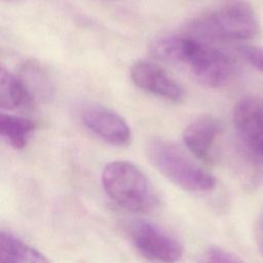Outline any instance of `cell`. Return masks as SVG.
I'll return each instance as SVG.
<instances>
[{
	"instance_id": "obj_9",
	"label": "cell",
	"mask_w": 263,
	"mask_h": 263,
	"mask_svg": "<svg viewBox=\"0 0 263 263\" xmlns=\"http://www.w3.org/2000/svg\"><path fill=\"white\" fill-rule=\"evenodd\" d=\"M221 127L220 121L211 115H203L194 119L184 129L185 146L195 158L203 162H211Z\"/></svg>"
},
{
	"instance_id": "obj_14",
	"label": "cell",
	"mask_w": 263,
	"mask_h": 263,
	"mask_svg": "<svg viewBox=\"0 0 263 263\" xmlns=\"http://www.w3.org/2000/svg\"><path fill=\"white\" fill-rule=\"evenodd\" d=\"M198 263H243L232 253L220 247H211L204 251Z\"/></svg>"
},
{
	"instance_id": "obj_4",
	"label": "cell",
	"mask_w": 263,
	"mask_h": 263,
	"mask_svg": "<svg viewBox=\"0 0 263 263\" xmlns=\"http://www.w3.org/2000/svg\"><path fill=\"white\" fill-rule=\"evenodd\" d=\"M147 155L152 165L162 176L183 190L202 193L216 187L215 177L168 140L161 138L150 140L147 144Z\"/></svg>"
},
{
	"instance_id": "obj_17",
	"label": "cell",
	"mask_w": 263,
	"mask_h": 263,
	"mask_svg": "<svg viewBox=\"0 0 263 263\" xmlns=\"http://www.w3.org/2000/svg\"><path fill=\"white\" fill-rule=\"evenodd\" d=\"M8 1H10V0H8Z\"/></svg>"
},
{
	"instance_id": "obj_18",
	"label": "cell",
	"mask_w": 263,
	"mask_h": 263,
	"mask_svg": "<svg viewBox=\"0 0 263 263\" xmlns=\"http://www.w3.org/2000/svg\"><path fill=\"white\" fill-rule=\"evenodd\" d=\"M109 1H110V0H109Z\"/></svg>"
},
{
	"instance_id": "obj_6",
	"label": "cell",
	"mask_w": 263,
	"mask_h": 263,
	"mask_svg": "<svg viewBox=\"0 0 263 263\" xmlns=\"http://www.w3.org/2000/svg\"><path fill=\"white\" fill-rule=\"evenodd\" d=\"M80 118L91 133L110 145L123 147L130 143L132 133L126 121L103 105H84L80 110Z\"/></svg>"
},
{
	"instance_id": "obj_1",
	"label": "cell",
	"mask_w": 263,
	"mask_h": 263,
	"mask_svg": "<svg viewBox=\"0 0 263 263\" xmlns=\"http://www.w3.org/2000/svg\"><path fill=\"white\" fill-rule=\"evenodd\" d=\"M150 51L159 60L187 65L200 83L211 87L225 84L234 72L229 55L189 34L159 37Z\"/></svg>"
},
{
	"instance_id": "obj_11",
	"label": "cell",
	"mask_w": 263,
	"mask_h": 263,
	"mask_svg": "<svg viewBox=\"0 0 263 263\" xmlns=\"http://www.w3.org/2000/svg\"><path fill=\"white\" fill-rule=\"evenodd\" d=\"M0 263H50L32 246L9 231L0 234Z\"/></svg>"
},
{
	"instance_id": "obj_8",
	"label": "cell",
	"mask_w": 263,
	"mask_h": 263,
	"mask_svg": "<svg viewBox=\"0 0 263 263\" xmlns=\"http://www.w3.org/2000/svg\"><path fill=\"white\" fill-rule=\"evenodd\" d=\"M233 123L248 148L263 158V98L240 99L233 108Z\"/></svg>"
},
{
	"instance_id": "obj_10",
	"label": "cell",
	"mask_w": 263,
	"mask_h": 263,
	"mask_svg": "<svg viewBox=\"0 0 263 263\" xmlns=\"http://www.w3.org/2000/svg\"><path fill=\"white\" fill-rule=\"evenodd\" d=\"M35 99L21 77L2 68L0 72V105L9 111H28Z\"/></svg>"
},
{
	"instance_id": "obj_15",
	"label": "cell",
	"mask_w": 263,
	"mask_h": 263,
	"mask_svg": "<svg viewBox=\"0 0 263 263\" xmlns=\"http://www.w3.org/2000/svg\"><path fill=\"white\" fill-rule=\"evenodd\" d=\"M238 51L250 65L263 73V47L243 45L238 48Z\"/></svg>"
},
{
	"instance_id": "obj_12",
	"label": "cell",
	"mask_w": 263,
	"mask_h": 263,
	"mask_svg": "<svg viewBox=\"0 0 263 263\" xmlns=\"http://www.w3.org/2000/svg\"><path fill=\"white\" fill-rule=\"evenodd\" d=\"M35 128V122L29 118L3 112L0 115V134L16 150L26 147Z\"/></svg>"
},
{
	"instance_id": "obj_5",
	"label": "cell",
	"mask_w": 263,
	"mask_h": 263,
	"mask_svg": "<svg viewBox=\"0 0 263 263\" xmlns=\"http://www.w3.org/2000/svg\"><path fill=\"white\" fill-rule=\"evenodd\" d=\"M129 238L138 253L153 263H177L184 254L178 238L149 221H135L128 229Z\"/></svg>"
},
{
	"instance_id": "obj_16",
	"label": "cell",
	"mask_w": 263,
	"mask_h": 263,
	"mask_svg": "<svg viewBox=\"0 0 263 263\" xmlns=\"http://www.w3.org/2000/svg\"><path fill=\"white\" fill-rule=\"evenodd\" d=\"M256 232H257V238L259 240V243L263 249V211L260 213V215L258 217Z\"/></svg>"
},
{
	"instance_id": "obj_7",
	"label": "cell",
	"mask_w": 263,
	"mask_h": 263,
	"mask_svg": "<svg viewBox=\"0 0 263 263\" xmlns=\"http://www.w3.org/2000/svg\"><path fill=\"white\" fill-rule=\"evenodd\" d=\"M130 79L142 90L165 99L174 104H182L186 91L162 67L141 60L130 67Z\"/></svg>"
},
{
	"instance_id": "obj_2",
	"label": "cell",
	"mask_w": 263,
	"mask_h": 263,
	"mask_svg": "<svg viewBox=\"0 0 263 263\" xmlns=\"http://www.w3.org/2000/svg\"><path fill=\"white\" fill-rule=\"evenodd\" d=\"M101 182L108 197L125 211L146 214L159 205L160 199L153 184L133 162H109L102 171Z\"/></svg>"
},
{
	"instance_id": "obj_13",
	"label": "cell",
	"mask_w": 263,
	"mask_h": 263,
	"mask_svg": "<svg viewBox=\"0 0 263 263\" xmlns=\"http://www.w3.org/2000/svg\"><path fill=\"white\" fill-rule=\"evenodd\" d=\"M21 78L28 86L34 99L46 100L52 96V85L46 72L35 62H28L24 64L21 69Z\"/></svg>"
},
{
	"instance_id": "obj_3",
	"label": "cell",
	"mask_w": 263,
	"mask_h": 263,
	"mask_svg": "<svg viewBox=\"0 0 263 263\" xmlns=\"http://www.w3.org/2000/svg\"><path fill=\"white\" fill-rule=\"evenodd\" d=\"M260 25L254 9L245 2H234L190 20L186 33L198 39L241 41L258 35Z\"/></svg>"
}]
</instances>
